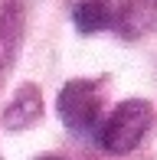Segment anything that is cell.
I'll return each instance as SVG.
<instances>
[{
    "label": "cell",
    "mask_w": 157,
    "mask_h": 160,
    "mask_svg": "<svg viewBox=\"0 0 157 160\" xmlns=\"http://www.w3.org/2000/svg\"><path fill=\"white\" fill-rule=\"evenodd\" d=\"M154 121V111L144 98H128L98 124V147L108 154H128L141 144Z\"/></svg>",
    "instance_id": "cell-1"
},
{
    "label": "cell",
    "mask_w": 157,
    "mask_h": 160,
    "mask_svg": "<svg viewBox=\"0 0 157 160\" xmlns=\"http://www.w3.org/2000/svg\"><path fill=\"white\" fill-rule=\"evenodd\" d=\"M56 111H59L62 124L69 131H85L98 128V118H102V105H98V92H95V82H85V78H75L69 82L66 88L59 92L56 98Z\"/></svg>",
    "instance_id": "cell-2"
},
{
    "label": "cell",
    "mask_w": 157,
    "mask_h": 160,
    "mask_svg": "<svg viewBox=\"0 0 157 160\" xmlns=\"http://www.w3.org/2000/svg\"><path fill=\"white\" fill-rule=\"evenodd\" d=\"M20 39H23V13H20L17 0H10L0 13V82L7 78L13 59H17Z\"/></svg>",
    "instance_id": "cell-3"
},
{
    "label": "cell",
    "mask_w": 157,
    "mask_h": 160,
    "mask_svg": "<svg viewBox=\"0 0 157 160\" xmlns=\"http://www.w3.org/2000/svg\"><path fill=\"white\" fill-rule=\"evenodd\" d=\"M39 114H43V98L36 92V85H26V88H20V95L13 98V105L7 108L3 121H7V128L20 131V128H30Z\"/></svg>",
    "instance_id": "cell-4"
},
{
    "label": "cell",
    "mask_w": 157,
    "mask_h": 160,
    "mask_svg": "<svg viewBox=\"0 0 157 160\" xmlns=\"http://www.w3.org/2000/svg\"><path fill=\"white\" fill-rule=\"evenodd\" d=\"M121 20H124V33L131 36L151 30L157 26V0H128L121 10Z\"/></svg>",
    "instance_id": "cell-5"
},
{
    "label": "cell",
    "mask_w": 157,
    "mask_h": 160,
    "mask_svg": "<svg viewBox=\"0 0 157 160\" xmlns=\"http://www.w3.org/2000/svg\"><path fill=\"white\" fill-rule=\"evenodd\" d=\"M111 23H115V13H111L108 0H85V3L75 10V26H78L82 33L108 30Z\"/></svg>",
    "instance_id": "cell-6"
},
{
    "label": "cell",
    "mask_w": 157,
    "mask_h": 160,
    "mask_svg": "<svg viewBox=\"0 0 157 160\" xmlns=\"http://www.w3.org/2000/svg\"><path fill=\"white\" fill-rule=\"evenodd\" d=\"M39 160H62V157H39Z\"/></svg>",
    "instance_id": "cell-7"
}]
</instances>
